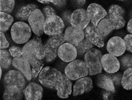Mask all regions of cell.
Here are the masks:
<instances>
[{"label":"cell","mask_w":132,"mask_h":100,"mask_svg":"<svg viewBox=\"0 0 132 100\" xmlns=\"http://www.w3.org/2000/svg\"><path fill=\"white\" fill-rule=\"evenodd\" d=\"M32 34L31 28L23 22L15 23L11 29V35L13 42L18 44L27 42Z\"/></svg>","instance_id":"obj_4"},{"label":"cell","mask_w":132,"mask_h":100,"mask_svg":"<svg viewBox=\"0 0 132 100\" xmlns=\"http://www.w3.org/2000/svg\"><path fill=\"white\" fill-rule=\"evenodd\" d=\"M39 2L43 4H48L50 3H53L55 5V0H37Z\"/></svg>","instance_id":"obj_41"},{"label":"cell","mask_w":132,"mask_h":100,"mask_svg":"<svg viewBox=\"0 0 132 100\" xmlns=\"http://www.w3.org/2000/svg\"><path fill=\"white\" fill-rule=\"evenodd\" d=\"M106 74L110 77L114 85H116V86H119L121 84L122 75L121 73H116L113 74H109L106 73Z\"/></svg>","instance_id":"obj_34"},{"label":"cell","mask_w":132,"mask_h":100,"mask_svg":"<svg viewBox=\"0 0 132 100\" xmlns=\"http://www.w3.org/2000/svg\"><path fill=\"white\" fill-rule=\"evenodd\" d=\"M35 53L36 57L38 59H42L45 58V47L42 43L37 42L35 46Z\"/></svg>","instance_id":"obj_33"},{"label":"cell","mask_w":132,"mask_h":100,"mask_svg":"<svg viewBox=\"0 0 132 100\" xmlns=\"http://www.w3.org/2000/svg\"><path fill=\"white\" fill-rule=\"evenodd\" d=\"M65 24L63 20L55 15L45 19L44 31L46 34L51 36L62 33Z\"/></svg>","instance_id":"obj_6"},{"label":"cell","mask_w":132,"mask_h":100,"mask_svg":"<svg viewBox=\"0 0 132 100\" xmlns=\"http://www.w3.org/2000/svg\"><path fill=\"white\" fill-rule=\"evenodd\" d=\"M87 11L92 24L96 27L99 23L107 15L105 9L95 3L90 4L88 7Z\"/></svg>","instance_id":"obj_12"},{"label":"cell","mask_w":132,"mask_h":100,"mask_svg":"<svg viewBox=\"0 0 132 100\" xmlns=\"http://www.w3.org/2000/svg\"><path fill=\"white\" fill-rule=\"evenodd\" d=\"M112 93L111 92L107 91L105 90L104 93L103 94V99L104 100H108V97H109L110 95Z\"/></svg>","instance_id":"obj_42"},{"label":"cell","mask_w":132,"mask_h":100,"mask_svg":"<svg viewBox=\"0 0 132 100\" xmlns=\"http://www.w3.org/2000/svg\"><path fill=\"white\" fill-rule=\"evenodd\" d=\"M106 49L109 53L116 57L122 56L126 50V43L124 39L119 36L112 37L107 43Z\"/></svg>","instance_id":"obj_10"},{"label":"cell","mask_w":132,"mask_h":100,"mask_svg":"<svg viewBox=\"0 0 132 100\" xmlns=\"http://www.w3.org/2000/svg\"><path fill=\"white\" fill-rule=\"evenodd\" d=\"M55 5L58 6H63L65 3L66 0H55Z\"/></svg>","instance_id":"obj_39"},{"label":"cell","mask_w":132,"mask_h":100,"mask_svg":"<svg viewBox=\"0 0 132 100\" xmlns=\"http://www.w3.org/2000/svg\"><path fill=\"white\" fill-rule=\"evenodd\" d=\"M23 90L16 87H6L3 95L4 100H19L23 97Z\"/></svg>","instance_id":"obj_23"},{"label":"cell","mask_w":132,"mask_h":100,"mask_svg":"<svg viewBox=\"0 0 132 100\" xmlns=\"http://www.w3.org/2000/svg\"><path fill=\"white\" fill-rule=\"evenodd\" d=\"M127 30L129 33L132 34V18L128 23L127 25Z\"/></svg>","instance_id":"obj_40"},{"label":"cell","mask_w":132,"mask_h":100,"mask_svg":"<svg viewBox=\"0 0 132 100\" xmlns=\"http://www.w3.org/2000/svg\"><path fill=\"white\" fill-rule=\"evenodd\" d=\"M90 22L87 11L84 9L75 10L71 15L70 23L72 26L82 30L85 29Z\"/></svg>","instance_id":"obj_11"},{"label":"cell","mask_w":132,"mask_h":100,"mask_svg":"<svg viewBox=\"0 0 132 100\" xmlns=\"http://www.w3.org/2000/svg\"><path fill=\"white\" fill-rule=\"evenodd\" d=\"M1 44H0V48L1 49H5L9 47V42L7 40L5 34L3 32H1Z\"/></svg>","instance_id":"obj_37"},{"label":"cell","mask_w":132,"mask_h":100,"mask_svg":"<svg viewBox=\"0 0 132 100\" xmlns=\"http://www.w3.org/2000/svg\"><path fill=\"white\" fill-rule=\"evenodd\" d=\"M123 39L126 43L127 51L132 53V34L126 35Z\"/></svg>","instance_id":"obj_36"},{"label":"cell","mask_w":132,"mask_h":100,"mask_svg":"<svg viewBox=\"0 0 132 100\" xmlns=\"http://www.w3.org/2000/svg\"><path fill=\"white\" fill-rule=\"evenodd\" d=\"M119 61L120 67L123 69L132 68V55L126 54L120 57Z\"/></svg>","instance_id":"obj_31"},{"label":"cell","mask_w":132,"mask_h":100,"mask_svg":"<svg viewBox=\"0 0 132 100\" xmlns=\"http://www.w3.org/2000/svg\"><path fill=\"white\" fill-rule=\"evenodd\" d=\"M45 18L42 12L35 9L31 13L28 19L31 29L35 35L40 36L44 33V26Z\"/></svg>","instance_id":"obj_7"},{"label":"cell","mask_w":132,"mask_h":100,"mask_svg":"<svg viewBox=\"0 0 132 100\" xmlns=\"http://www.w3.org/2000/svg\"><path fill=\"white\" fill-rule=\"evenodd\" d=\"M10 52L6 49H1L0 51L1 67L2 68L7 69L12 64V60Z\"/></svg>","instance_id":"obj_27"},{"label":"cell","mask_w":132,"mask_h":100,"mask_svg":"<svg viewBox=\"0 0 132 100\" xmlns=\"http://www.w3.org/2000/svg\"><path fill=\"white\" fill-rule=\"evenodd\" d=\"M124 13L125 11L123 8L117 5H112L109 8L106 18L112 23L115 30L122 28L125 26Z\"/></svg>","instance_id":"obj_8"},{"label":"cell","mask_w":132,"mask_h":100,"mask_svg":"<svg viewBox=\"0 0 132 100\" xmlns=\"http://www.w3.org/2000/svg\"><path fill=\"white\" fill-rule=\"evenodd\" d=\"M43 92L42 86L34 82L30 83L23 89L26 100H41Z\"/></svg>","instance_id":"obj_19"},{"label":"cell","mask_w":132,"mask_h":100,"mask_svg":"<svg viewBox=\"0 0 132 100\" xmlns=\"http://www.w3.org/2000/svg\"><path fill=\"white\" fill-rule=\"evenodd\" d=\"M84 33L86 38L94 45L100 48L104 47V38L99 33L96 27L93 24H89L85 28Z\"/></svg>","instance_id":"obj_18"},{"label":"cell","mask_w":132,"mask_h":100,"mask_svg":"<svg viewBox=\"0 0 132 100\" xmlns=\"http://www.w3.org/2000/svg\"><path fill=\"white\" fill-rule=\"evenodd\" d=\"M85 37L83 30L72 26L68 27L64 33L65 41L75 47L84 39Z\"/></svg>","instance_id":"obj_14"},{"label":"cell","mask_w":132,"mask_h":100,"mask_svg":"<svg viewBox=\"0 0 132 100\" xmlns=\"http://www.w3.org/2000/svg\"><path fill=\"white\" fill-rule=\"evenodd\" d=\"M2 68L1 67V78L2 75Z\"/></svg>","instance_id":"obj_44"},{"label":"cell","mask_w":132,"mask_h":100,"mask_svg":"<svg viewBox=\"0 0 132 100\" xmlns=\"http://www.w3.org/2000/svg\"><path fill=\"white\" fill-rule=\"evenodd\" d=\"M32 68V76L35 78L39 74L44 66L42 59H38L31 65Z\"/></svg>","instance_id":"obj_32"},{"label":"cell","mask_w":132,"mask_h":100,"mask_svg":"<svg viewBox=\"0 0 132 100\" xmlns=\"http://www.w3.org/2000/svg\"><path fill=\"white\" fill-rule=\"evenodd\" d=\"M94 47V44L87 38H84L77 46H75L77 51L78 55L79 56L85 55L87 52L93 48Z\"/></svg>","instance_id":"obj_29"},{"label":"cell","mask_w":132,"mask_h":100,"mask_svg":"<svg viewBox=\"0 0 132 100\" xmlns=\"http://www.w3.org/2000/svg\"><path fill=\"white\" fill-rule=\"evenodd\" d=\"M66 76L71 80L75 81L88 75V70L84 61L75 59L70 62L65 69Z\"/></svg>","instance_id":"obj_3"},{"label":"cell","mask_w":132,"mask_h":100,"mask_svg":"<svg viewBox=\"0 0 132 100\" xmlns=\"http://www.w3.org/2000/svg\"><path fill=\"white\" fill-rule=\"evenodd\" d=\"M77 3L80 6L83 5L86 2V0H75Z\"/></svg>","instance_id":"obj_43"},{"label":"cell","mask_w":132,"mask_h":100,"mask_svg":"<svg viewBox=\"0 0 132 100\" xmlns=\"http://www.w3.org/2000/svg\"><path fill=\"white\" fill-rule=\"evenodd\" d=\"M12 65L16 69L20 71L28 81L32 79V69L30 64L22 56L13 59Z\"/></svg>","instance_id":"obj_17"},{"label":"cell","mask_w":132,"mask_h":100,"mask_svg":"<svg viewBox=\"0 0 132 100\" xmlns=\"http://www.w3.org/2000/svg\"><path fill=\"white\" fill-rule=\"evenodd\" d=\"M9 52L11 56L14 58L21 57L22 55V49L17 46H12L9 49Z\"/></svg>","instance_id":"obj_35"},{"label":"cell","mask_w":132,"mask_h":100,"mask_svg":"<svg viewBox=\"0 0 132 100\" xmlns=\"http://www.w3.org/2000/svg\"><path fill=\"white\" fill-rule=\"evenodd\" d=\"M38 41L33 38L28 42L22 48V56L30 64V66L38 59L35 55V46Z\"/></svg>","instance_id":"obj_20"},{"label":"cell","mask_w":132,"mask_h":100,"mask_svg":"<svg viewBox=\"0 0 132 100\" xmlns=\"http://www.w3.org/2000/svg\"><path fill=\"white\" fill-rule=\"evenodd\" d=\"M96 28L99 33L103 38L107 36L112 31L115 30L112 23L106 17L102 19L99 23Z\"/></svg>","instance_id":"obj_24"},{"label":"cell","mask_w":132,"mask_h":100,"mask_svg":"<svg viewBox=\"0 0 132 100\" xmlns=\"http://www.w3.org/2000/svg\"><path fill=\"white\" fill-rule=\"evenodd\" d=\"M44 15L45 19L50 17L54 15H55V10L53 8L50 7H46L43 10Z\"/></svg>","instance_id":"obj_38"},{"label":"cell","mask_w":132,"mask_h":100,"mask_svg":"<svg viewBox=\"0 0 132 100\" xmlns=\"http://www.w3.org/2000/svg\"><path fill=\"white\" fill-rule=\"evenodd\" d=\"M0 30L1 32H4L9 29L13 21V17L11 15L6 13H0Z\"/></svg>","instance_id":"obj_26"},{"label":"cell","mask_w":132,"mask_h":100,"mask_svg":"<svg viewBox=\"0 0 132 100\" xmlns=\"http://www.w3.org/2000/svg\"><path fill=\"white\" fill-rule=\"evenodd\" d=\"M96 84L99 88L112 93H115L116 91L115 86L112 80L106 74H98L96 77Z\"/></svg>","instance_id":"obj_21"},{"label":"cell","mask_w":132,"mask_h":100,"mask_svg":"<svg viewBox=\"0 0 132 100\" xmlns=\"http://www.w3.org/2000/svg\"><path fill=\"white\" fill-rule=\"evenodd\" d=\"M121 85L127 90L132 89V68L126 69L122 75Z\"/></svg>","instance_id":"obj_28"},{"label":"cell","mask_w":132,"mask_h":100,"mask_svg":"<svg viewBox=\"0 0 132 100\" xmlns=\"http://www.w3.org/2000/svg\"><path fill=\"white\" fill-rule=\"evenodd\" d=\"M57 55L62 61L70 63L76 59L78 56L77 51L76 47L72 44L64 43L58 48Z\"/></svg>","instance_id":"obj_13"},{"label":"cell","mask_w":132,"mask_h":100,"mask_svg":"<svg viewBox=\"0 0 132 100\" xmlns=\"http://www.w3.org/2000/svg\"><path fill=\"white\" fill-rule=\"evenodd\" d=\"M93 88L92 79L88 77L81 78L78 79L73 85V96H78L88 93L91 91Z\"/></svg>","instance_id":"obj_16"},{"label":"cell","mask_w":132,"mask_h":100,"mask_svg":"<svg viewBox=\"0 0 132 100\" xmlns=\"http://www.w3.org/2000/svg\"><path fill=\"white\" fill-rule=\"evenodd\" d=\"M36 9V5L32 4L27 5L22 7L19 10L16 15L18 19L21 21H26L34 11Z\"/></svg>","instance_id":"obj_25"},{"label":"cell","mask_w":132,"mask_h":100,"mask_svg":"<svg viewBox=\"0 0 132 100\" xmlns=\"http://www.w3.org/2000/svg\"><path fill=\"white\" fill-rule=\"evenodd\" d=\"M101 52L96 48H92L84 55V60L88 70V75H96L102 73Z\"/></svg>","instance_id":"obj_2"},{"label":"cell","mask_w":132,"mask_h":100,"mask_svg":"<svg viewBox=\"0 0 132 100\" xmlns=\"http://www.w3.org/2000/svg\"><path fill=\"white\" fill-rule=\"evenodd\" d=\"M72 82L65 74H63V81L56 89L57 95L62 99H66L71 95L72 92Z\"/></svg>","instance_id":"obj_22"},{"label":"cell","mask_w":132,"mask_h":100,"mask_svg":"<svg viewBox=\"0 0 132 100\" xmlns=\"http://www.w3.org/2000/svg\"><path fill=\"white\" fill-rule=\"evenodd\" d=\"M15 0H0V10L2 12L10 13L15 5Z\"/></svg>","instance_id":"obj_30"},{"label":"cell","mask_w":132,"mask_h":100,"mask_svg":"<svg viewBox=\"0 0 132 100\" xmlns=\"http://www.w3.org/2000/svg\"><path fill=\"white\" fill-rule=\"evenodd\" d=\"M39 80L46 88L56 90L62 83L63 74L55 68L46 67L40 73Z\"/></svg>","instance_id":"obj_1"},{"label":"cell","mask_w":132,"mask_h":100,"mask_svg":"<svg viewBox=\"0 0 132 100\" xmlns=\"http://www.w3.org/2000/svg\"><path fill=\"white\" fill-rule=\"evenodd\" d=\"M5 87H16L23 89L26 84L23 75L20 71L11 70L3 78Z\"/></svg>","instance_id":"obj_9"},{"label":"cell","mask_w":132,"mask_h":100,"mask_svg":"<svg viewBox=\"0 0 132 100\" xmlns=\"http://www.w3.org/2000/svg\"><path fill=\"white\" fill-rule=\"evenodd\" d=\"M65 42L64 34L62 33L50 37L44 45L46 51L45 61L48 63L54 61L57 57L58 48Z\"/></svg>","instance_id":"obj_5"},{"label":"cell","mask_w":132,"mask_h":100,"mask_svg":"<svg viewBox=\"0 0 132 100\" xmlns=\"http://www.w3.org/2000/svg\"><path fill=\"white\" fill-rule=\"evenodd\" d=\"M101 62L102 68L106 73L113 74L117 73L120 69V61L113 55L109 53L102 55Z\"/></svg>","instance_id":"obj_15"}]
</instances>
